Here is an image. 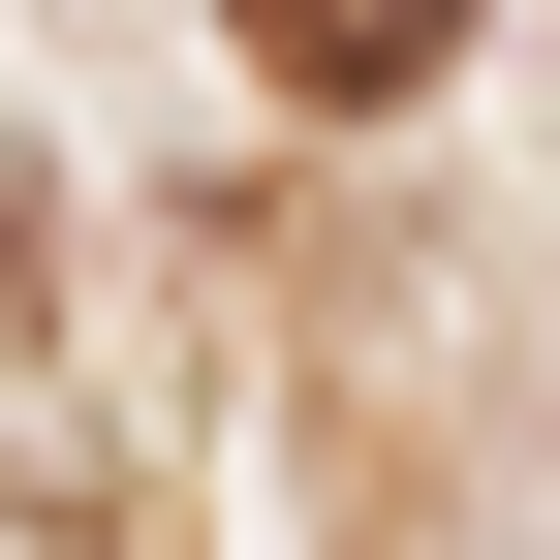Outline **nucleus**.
<instances>
[{
	"label": "nucleus",
	"instance_id": "f257e3e1",
	"mask_svg": "<svg viewBox=\"0 0 560 560\" xmlns=\"http://www.w3.org/2000/svg\"><path fill=\"white\" fill-rule=\"evenodd\" d=\"M219 32L280 62V94H436V62H467V0H219Z\"/></svg>",
	"mask_w": 560,
	"mask_h": 560
}]
</instances>
